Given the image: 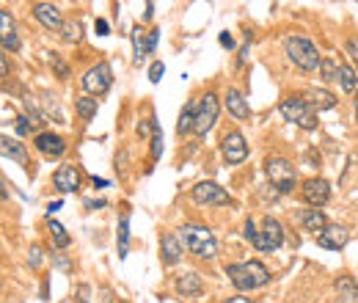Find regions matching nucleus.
Returning a JSON list of instances; mask_svg holds the SVG:
<instances>
[{"instance_id": "f257e3e1", "label": "nucleus", "mask_w": 358, "mask_h": 303, "mask_svg": "<svg viewBox=\"0 0 358 303\" xmlns=\"http://www.w3.org/2000/svg\"><path fill=\"white\" fill-rule=\"evenodd\" d=\"M226 276L229 281L240 290V293H251V290H259L270 281V273L262 262L257 259H248V262H237V265H229L226 268Z\"/></svg>"}, {"instance_id": "f03ea898", "label": "nucleus", "mask_w": 358, "mask_h": 303, "mask_svg": "<svg viewBox=\"0 0 358 303\" xmlns=\"http://www.w3.org/2000/svg\"><path fill=\"white\" fill-rule=\"evenodd\" d=\"M179 240H182L185 251H190L199 259H215V254H218V243H215L213 231L207 227L188 224V227L179 229Z\"/></svg>"}, {"instance_id": "7ed1b4c3", "label": "nucleus", "mask_w": 358, "mask_h": 303, "mask_svg": "<svg viewBox=\"0 0 358 303\" xmlns=\"http://www.w3.org/2000/svg\"><path fill=\"white\" fill-rule=\"evenodd\" d=\"M284 53H286V58H289L298 69H303V72L320 69V61H323V58H320L314 42H309V39H303V36H286Z\"/></svg>"}, {"instance_id": "20e7f679", "label": "nucleus", "mask_w": 358, "mask_h": 303, "mask_svg": "<svg viewBox=\"0 0 358 303\" xmlns=\"http://www.w3.org/2000/svg\"><path fill=\"white\" fill-rule=\"evenodd\" d=\"M279 110H282V116H284L286 122H292V124H298L303 130H314L317 127V113L300 97H286V99H282Z\"/></svg>"}, {"instance_id": "39448f33", "label": "nucleus", "mask_w": 358, "mask_h": 303, "mask_svg": "<svg viewBox=\"0 0 358 303\" xmlns=\"http://www.w3.org/2000/svg\"><path fill=\"white\" fill-rule=\"evenodd\" d=\"M265 174L270 179L273 188H279L282 193H289L295 188V165L286 160V157H268L265 160Z\"/></svg>"}, {"instance_id": "423d86ee", "label": "nucleus", "mask_w": 358, "mask_h": 303, "mask_svg": "<svg viewBox=\"0 0 358 303\" xmlns=\"http://www.w3.org/2000/svg\"><path fill=\"white\" fill-rule=\"evenodd\" d=\"M282 243H284V229H282V224H279L276 218H265V221H262V227L257 229L254 248H257V251L270 254V251L282 248Z\"/></svg>"}, {"instance_id": "0eeeda50", "label": "nucleus", "mask_w": 358, "mask_h": 303, "mask_svg": "<svg viewBox=\"0 0 358 303\" xmlns=\"http://www.w3.org/2000/svg\"><path fill=\"white\" fill-rule=\"evenodd\" d=\"M220 113V102L215 94H204V99L199 102V110H196V122H193V133L196 136H207L213 130L215 119Z\"/></svg>"}, {"instance_id": "6e6552de", "label": "nucleus", "mask_w": 358, "mask_h": 303, "mask_svg": "<svg viewBox=\"0 0 358 303\" xmlns=\"http://www.w3.org/2000/svg\"><path fill=\"white\" fill-rule=\"evenodd\" d=\"M190 199H193L196 204H213V207H226V204H231V196H229L220 185H215V182H199V185L190 190Z\"/></svg>"}, {"instance_id": "1a4fd4ad", "label": "nucleus", "mask_w": 358, "mask_h": 303, "mask_svg": "<svg viewBox=\"0 0 358 303\" xmlns=\"http://www.w3.org/2000/svg\"><path fill=\"white\" fill-rule=\"evenodd\" d=\"M111 85H113V72H111L108 64H97V67H91V69L83 75V88H86L88 94H94V97H102Z\"/></svg>"}, {"instance_id": "9d476101", "label": "nucleus", "mask_w": 358, "mask_h": 303, "mask_svg": "<svg viewBox=\"0 0 358 303\" xmlns=\"http://www.w3.org/2000/svg\"><path fill=\"white\" fill-rule=\"evenodd\" d=\"M300 196H303V202H306L311 210H317V207L328 204V199H331V185H328L325 179H320V177L306 179L303 188H300Z\"/></svg>"}, {"instance_id": "9b49d317", "label": "nucleus", "mask_w": 358, "mask_h": 303, "mask_svg": "<svg viewBox=\"0 0 358 303\" xmlns=\"http://www.w3.org/2000/svg\"><path fill=\"white\" fill-rule=\"evenodd\" d=\"M220 152H223V160H226L229 165H237V163H243V160L248 157V144H245V138L234 130V133L223 136V141H220Z\"/></svg>"}, {"instance_id": "f8f14e48", "label": "nucleus", "mask_w": 358, "mask_h": 303, "mask_svg": "<svg viewBox=\"0 0 358 303\" xmlns=\"http://www.w3.org/2000/svg\"><path fill=\"white\" fill-rule=\"evenodd\" d=\"M317 243L328 251H342L350 243V229L342 227V224H328V229L317 237Z\"/></svg>"}, {"instance_id": "ddd939ff", "label": "nucleus", "mask_w": 358, "mask_h": 303, "mask_svg": "<svg viewBox=\"0 0 358 303\" xmlns=\"http://www.w3.org/2000/svg\"><path fill=\"white\" fill-rule=\"evenodd\" d=\"M53 185H56L58 193H74V190H80V171H77V165H61L56 171V177H53Z\"/></svg>"}, {"instance_id": "4468645a", "label": "nucleus", "mask_w": 358, "mask_h": 303, "mask_svg": "<svg viewBox=\"0 0 358 303\" xmlns=\"http://www.w3.org/2000/svg\"><path fill=\"white\" fill-rule=\"evenodd\" d=\"M0 44H3L6 50H11V53H17V50H19L17 22H14V17H11L8 11H3V8H0Z\"/></svg>"}, {"instance_id": "2eb2a0df", "label": "nucleus", "mask_w": 358, "mask_h": 303, "mask_svg": "<svg viewBox=\"0 0 358 303\" xmlns=\"http://www.w3.org/2000/svg\"><path fill=\"white\" fill-rule=\"evenodd\" d=\"M33 147L42 152L44 157H61L67 152V141L61 136H56V133H39Z\"/></svg>"}, {"instance_id": "dca6fc26", "label": "nucleus", "mask_w": 358, "mask_h": 303, "mask_svg": "<svg viewBox=\"0 0 358 303\" xmlns=\"http://www.w3.org/2000/svg\"><path fill=\"white\" fill-rule=\"evenodd\" d=\"M0 154L3 157H8V160H17L19 165H31V154H28V147L25 144H19L17 138H8V136H3L0 133Z\"/></svg>"}, {"instance_id": "f3484780", "label": "nucleus", "mask_w": 358, "mask_h": 303, "mask_svg": "<svg viewBox=\"0 0 358 303\" xmlns=\"http://www.w3.org/2000/svg\"><path fill=\"white\" fill-rule=\"evenodd\" d=\"M33 17H36L47 31H61V25H64L61 11H58L53 3H36V6H33Z\"/></svg>"}, {"instance_id": "a211bd4d", "label": "nucleus", "mask_w": 358, "mask_h": 303, "mask_svg": "<svg viewBox=\"0 0 358 303\" xmlns=\"http://www.w3.org/2000/svg\"><path fill=\"white\" fill-rule=\"evenodd\" d=\"M182 251H185V245H182L179 234H174V231L163 234V240H160V254H163V262H165V265H177V262L182 259Z\"/></svg>"}, {"instance_id": "6ab92c4d", "label": "nucleus", "mask_w": 358, "mask_h": 303, "mask_svg": "<svg viewBox=\"0 0 358 303\" xmlns=\"http://www.w3.org/2000/svg\"><path fill=\"white\" fill-rule=\"evenodd\" d=\"M177 293L182 295V298H199L202 293H204V281H202V276L199 273H185V276H179L177 279Z\"/></svg>"}, {"instance_id": "aec40b11", "label": "nucleus", "mask_w": 358, "mask_h": 303, "mask_svg": "<svg viewBox=\"0 0 358 303\" xmlns=\"http://www.w3.org/2000/svg\"><path fill=\"white\" fill-rule=\"evenodd\" d=\"M306 97H309L306 102H309L311 110H331V108H336V97L331 91H325V88H311Z\"/></svg>"}, {"instance_id": "412c9836", "label": "nucleus", "mask_w": 358, "mask_h": 303, "mask_svg": "<svg viewBox=\"0 0 358 303\" xmlns=\"http://www.w3.org/2000/svg\"><path fill=\"white\" fill-rule=\"evenodd\" d=\"M226 108H229L231 116H237V119H248V116H251L248 99H245L237 88H229V91H226Z\"/></svg>"}, {"instance_id": "4be33fe9", "label": "nucleus", "mask_w": 358, "mask_h": 303, "mask_svg": "<svg viewBox=\"0 0 358 303\" xmlns=\"http://www.w3.org/2000/svg\"><path fill=\"white\" fill-rule=\"evenodd\" d=\"M196 110H199V99H190V102L179 110V119H177V133H179V136H188V133L193 130Z\"/></svg>"}, {"instance_id": "5701e85b", "label": "nucleus", "mask_w": 358, "mask_h": 303, "mask_svg": "<svg viewBox=\"0 0 358 303\" xmlns=\"http://www.w3.org/2000/svg\"><path fill=\"white\" fill-rule=\"evenodd\" d=\"M300 224H303L306 231H317V237L328 229V221H325L323 210H303V213H300Z\"/></svg>"}, {"instance_id": "b1692460", "label": "nucleus", "mask_w": 358, "mask_h": 303, "mask_svg": "<svg viewBox=\"0 0 358 303\" xmlns=\"http://www.w3.org/2000/svg\"><path fill=\"white\" fill-rule=\"evenodd\" d=\"M133 50H136V64H141L143 58L152 53V50H149V33L141 31L138 25L133 28Z\"/></svg>"}, {"instance_id": "393cba45", "label": "nucleus", "mask_w": 358, "mask_h": 303, "mask_svg": "<svg viewBox=\"0 0 358 303\" xmlns=\"http://www.w3.org/2000/svg\"><path fill=\"white\" fill-rule=\"evenodd\" d=\"M127 248H130V213H122V221H119V259L127 256Z\"/></svg>"}, {"instance_id": "a878e982", "label": "nucleus", "mask_w": 358, "mask_h": 303, "mask_svg": "<svg viewBox=\"0 0 358 303\" xmlns=\"http://www.w3.org/2000/svg\"><path fill=\"white\" fill-rule=\"evenodd\" d=\"M336 293L342 295V301H345V303L358 301V287H356V281H353L350 276H342V279L336 281Z\"/></svg>"}, {"instance_id": "bb28decb", "label": "nucleus", "mask_w": 358, "mask_h": 303, "mask_svg": "<svg viewBox=\"0 0 358 303\" xmlns=\"http://www.w3.org/2000/svg\"><path fill=\"white\" fill-rule=\"evenodd\" d=\"M74 110H77L80 119L91 122V119L97 116V99H94V97H80V99L74 102Z\"/></svg>"}, {"instance_id": "cd10ccee", "label": "nucleus", "mask_w": 358, "mask_h": 303, "mask_svg": "<svg viewBox=\"0 0 358 303\" xmlns=\"http://www.w3.org/2000/svg\"><path fill=\"white\" fill-rule=\"evenodd\" d=\"M339 69H342V64H336V58H331V56H325V58L320 61V75H323L325 83L339 80Z\"/></svg>"}, {"instance_id": "c85d7f7f", "label": "nucleus", "mask_w": 358, "mask_h": 303, "mask_svg": "<svg viewBox=\"0 0 358 303\" xmlns=\"http://www.w3.org/2000/svg\"><path fill=\"white\" fill-rule=\"evenodd\" d=\"M47 227H50V234H53V240H56L58 248H70L72 237L67 234V229L61 227L58 221H47Z\"/></svg>"}, {"instance_id": "c756f323", "label": "nucleus", "mask_w": 358, "mask_h": 303, "mask_svg": "<svg viewBox=\"0 0 358 303\" xmlns=\"http://www.w3.org/2000/svg\"><path fill=\"white\" fill-rule=\"evenodd\" d=\"M61 36H64V42H80V39H83L80 22H77V19H67V22L61 25Z\"/></svg>"}, {"instance_id": "7c9ffc66", "label": "nucleus", "mask_w": 358, "mask_h": 303, "mask_svg": "<svg viewBox=\"0 0 358 303\" xmlns=\"http://www.w3.org/2000/svg\"><path fill=\"white\" fill-rule=\"evenodd\" d=\"M339 83H342V88H345L348 94H356L358 91V77L350 67H342V69H339Z\"/></svg>"}, {"instance_id": "2f4dec72", "label": "nucleus", "mask_w": 358, "mask_h": 303, "mask_svg": "<svg viewBox=\"0 0 358 303\" xmlns=\"http://www.w3.org/2000/svg\"><path fill=\"white\" fill-rule=\"evenodd\" d=\"M50 64H53V69H56V75H58V77L70 75V67L64 64V58H61L58 53H50Z\"/></svg>"}, {"instance_id": "473e14b6", "label": "nucleus", "mask_w": 358, "mask_h": 303, "mask_svg": "<svg viewBox=\"0 0 358 303\" xmlns=\"http://www.w3.org/2000/svg\"><path fill=\"white\" fill-rule=\"evenodd\" d=\"M163 154V133H160V127H154V136H152V157L157 160Z\"/></svg>"}, {"instance_id": "72a5a7b5", "label": "nucleus", "mask_w": 358, "mask_h": 303, "mask_svg": "<svg viewBox=\"0 0 358 303\" xmlns=\"http://www.w3.org/2000/svg\"><path fill=\"white\" fill-rule=\"evenodd\" d=\"M31 130H33V122H31L28 116H19V119H17V136H19V138H25Z\"/></svg>"}, {"instance_id": "f704fd0d", "label": "nucleus", "mask_w": 358, "mask_h": 303, "mask_svg": "<svg viewBox=\"0 0 358 303\" xmlns=\"http://www.w3.org/2000/svg\"><path fill=\"white\" fill-rule=\"evenodd\" d=\"M163 75H165V67H163L160 61H154V64L149 67V80H152V83H160Z\"/></svg>"}, {"instance_id": "c9c22d12", "label": "nucleus", "mask_w": 358, "mask_h": 303, "mask_svg": "<svg viewBox=\"0 0 358 303\" xmlns=\"http://www.w3.org/2000/svg\"><path fill=\"white\" fill-rule=\"evenodd\" d=\"M243 234H245V240H251V243H254V237H257V224H254L251 218L245 221V227H243Z\"/></svg>"}, {"instance_id": "e433bc0d", "label": "nucleus", "mask_w": 358, "mask_h": 303, "mask_svg": "<svg viewBox=\"0 0 358 303\" xmlns=\"http://www.w3.org/2000/svg\"><path fill=\"white\" fill-rule=\"evenodd\" d=\"M348 56L353 58V61H358V36H353V39H348Z\"/></svg>"}, {"instance_id": "4c0bfd02", "label": "nucleus", "mask_w": 358, "mask_h": 303, "mask_svg": "<svg viewBox=\"0 0 358 303\" xmlns=\"http://www.w3.org/2000/svg\"><path fill=\"white\" fill-rule=\"evenodd\" d=\"M39 265H42V248L33 245V248H31V268H39Z\"/></svg>"}, {"instance_id": "58836bf2", "label": "nucleus", "mask_w": 358, "mask_h": 303, "mask_svg": "<svg viewBox=\"0 0 358 303\" xmlns=\"http://www.w3.org/2000/svg\"><path fill=\"white\" fill-rule=\"evenodd\" d=\"M218 42H220V44H223L226 50H234V39H231V33H226V31H223V33L218 36Z\"/></svg>"}, {"instance_id": "ea45409f", "label": "nucleus", "mask_w": 358, "mask_h": 303, "mask_svg": "<svg viewBox=\"0 0 358 303\" xmlns=\"http://www.w3.org/2000/svg\"><path fill=\"white\" fill-rule=\"evenodd\" d=\"M157 39H160V31L152 28V31H149V50H152V53H154V47H157Z\"/></svg>"}, {"instance_id": "a19ab883", "label": "nucleus", "mask_w": 358, "mask_h": 303, "mask_svg": "<svg viewBox=\"0 0 358 303\" xmlns=\"http://www.w3.org/2000/svg\"><path fill=\"white\" fill-rule=\"evenodd\" d=\"M88 293H91V290H88L86 284H80V287H77V303H88Z\"/></svg>"}, {"instance_id": "79ce46f5", "label": "nucleus", "mask_w": 358, "mask_h": 303, "mask_svg": "<svg viewBox=\"0 0 358 303\" xmlns=\"http://www.w3.org/2000/svg\"><path fill=\"white\" fill-rule=\"evenodd\" d=\"M8 75V61H6V56H3V50H0V77Z\"/></svg>"}, {"instance_id": "37998d69", "label": "nucleus", "mask_w": 358, "mask_h": 303, "mask_svg": "<svg viewBox=\"0 0 358 303\" xmlns=\"http://www.w3.org/2000/svg\"><path fill=\"white\" fill-rule=\"evenodd\" d=\"M97 31H99V36H108V22L105 19H97Z\"/></svg>"}, {"instance_id": "c03bdc74", "label": "nucleus", "mask_w": 358, "mask_h": 303, "mask_svg": "<svg viewBox=\"0 0 358 303\" xmlns=\"http://www.w3.org/2000/svg\"><path fill=\"white\" fill-rule=\"evenodd\" d=\"M226 303H257L254 298H243V295H237V298H231V301H226Z\"/></svg>"}, {"instance_id": "a18cd8bd", "label": "nucleus", "mask_w": 358, "mask_h": 303, "mask_svg": "<svg viewBox=\"0 0 358 303\" xmlns=\"http://www.w3.org/2000/svg\"><path fill=\"white\" fill-rule=\"evenodd\" d=\"M86 207H88V210H94V207H105V199H97V202H88Z\"/></svg>"}, {"instance_id": "49530a36", "label": "nucleus", "mask_w": 358, "mask_h": 303, "mask_svg": "<svg viewBox=\"0 0 358 303\" xmlns=\"http://www.w3.org/2000/svg\"><path fill=\"white\" fill-rule=\"evenodd\" d=\"M152 14H154V6H152V3H146V11H143V17H146V19H152Z\"/></svg>"}, {"instance_id": "de8ad7c7", "label": "nucleus", "mask_w": 358, "mask_h": 303, "mask_svg": "<svg viewBox=\"0 0 358 303\" xmlns=\"http://www.w3.org/2000/svg\"><path fill=\"white\" fill-rule=\"evenodd\" d=\"M245 58H248V44L240 50V64H245Z\"/></svg>"}, {"instance_id": "09e8293b", "label": "nucleus", "mask_w": 358, "mask_h": 303, "mask_svg": "<svg viewBox=\"0 0 358 303\" xmlns=\"http://www.w3.org/2000/svg\"><path fill=\"white\" fill-rule=\"evenodd\" d=\"M356 119H358V97H356Z\"/></svg>"}, {"instance_id": "8fccbe9b", "label": "nucleus", "mask_w": 358, "mask_h": 303, "mask_svg": "<svg viewBox=\"0 0 358 303\" xmlns=\"http://www.w3.org/2000/svg\"><path fill=\"white\" fill-rule=\"evenodd\" d=\"M61 303H72V301H61Z\"/></svg>"}, {"instance_id": "3c124183", "label": "nucleus", "mask_w": 358, "mask_h": 303, "mask_svg": "<svg viewBox=\"0 0 358 303\" xmlns=\"http://www.w3.org/2000/svg\"><path fill=\"white\" fill-rule=\"evenodd\" d=\"M356 64H358V61H356Z\"/></svg>"}]
</instances>
